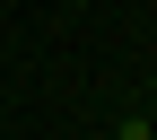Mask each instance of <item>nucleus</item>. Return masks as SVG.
Segmentation results:
<instances>
[{"mask_svg":"<svg viewBox=\"0 0 157 140\" xmlns=\"http://www.w3.org/2000/svg\"><path fill=\"white\" fill-rule=\"evenodd\" d=\"M113 140H157V123H148V114H122V123H113Z\"/></svg>","mask_w":157,"mask_h":140,"instance_id":"f257e3e1","label":"nucleus"}]
</instances>
